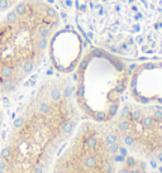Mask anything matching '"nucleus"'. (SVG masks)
Listing matches in <instances>:
<instances>
[{
  "mask_svg": "<svg viewBox=\"0 0 162 173\" xmlns=\"http://www.w3.org/2000/svg\"><path fill=\"white\" fill-rule=\"evenodd\" d=\"M79 120L71 80L63 75L42 80L10 126L0 149V173H48Z\"/></svg>",
  "mask_w": 162,
  "mask_h": 173,
  "instance_id": "1",
  "label": "nucleus"
},
{
  "mask_svg": "<svg viewBox=\"0 0 162 173\" xmlns=\"http://www.w3.org/2000/svg\"><path fill=\"white\" fill-rule=\"evenodd\" d=\"M75 19L95 47L129 60L162 58V0H75Z\"/></svg>",
  "mask_w": 162,
  "mask_h": 173,
  "instance_id": "2",
  "label": "nucleus"
},
{
  "mask_svg": "<svg viewBox=\"0 0 162 173\" xmlns=\"http://www.w3.org/2000/svg\"><path fill=\"white\" fill-rule=\"evenodd\" d=\"M61 24L46 0H19L0 19V95H10L42 63Z\"/></svg>",
  "mask_w": 162,
  "mask_h": 173,
  "instance_id": "3",
  "label": "nucleus"
},
{
  "mask_svg": "<svg viewBox=\"0 0 162 173\" xmlns=\"http://www.w3.org/2000/svg\"><path fill=\"white\" fill-rule=\"evenodd\" d=\"M74 85L77 108L88 120L110 123L122 106L129 72L120 57L95 47L79 63Z\"/></svg>",
  "mask_w": 162,
  "mask_h": 173,
  "instance_id": "4",
  "label": "nucleus"
},
{
  "mask_svg": "<svg viewBox=\"0 0 162 173\" xmlns=\"http://www.w3.org/2000/svg\"><path fill=\"white\" fill-rule=\"evenodd\" d=\"M120 149L109 123L85 120L53 162L51 173H117Z\"/></svg>",
  "mask_w": 162,
  "mask_h": 173,
  "instance_id": "5",
  "label": "nucleus"
},
{
  "mask_svg": "<svg viewBox=\"0 0 162 173\" xmlns=\"http://www.w3.org/2000/svg\"><path fill=\"white\" fill-rule=\"evenodd\" d=\"M120 147L154 164H162V106L127 102L109 123Z\"/></svg>",
  "mask_w": 162,
  "mask_h": 173,
  "instance_id": "6",
  "label": "nucleus"
},
{
  "mask_svg": "<svg viewBox=\"0 0 162 173\" xmlns=\"http://www.w3.org/2000/svg\"><path fill=\"white\" fill-rule=\"evenodd\" d=\"M128 86L136 102L162 106V58L137 65L129 75Z\"/></svg>",
  "mask_w": 162,
  "mask_h": 173,
  "instance_id": "7",
  "label": "nucleus"
},
{
  "mask_svg": "<svg viewBox=\"0 0 162 173\" xmlns=\"http://www.w3.org/2000/svg\"><path fill=\"white\" fill-rule=\"evenodd\" d=\"M52 58L57 67L66 71L74 67L80 53V42L77 37L71 33H66L58 37L57 41L52 38Z\"/></svg>",
  "mask_w": 162,
  "mask_h": 173,
  "instance_id": "8",
  "label": "nucleus"
},
{
  "mask_svg": "<svg viewBox=\"0 0 162 173\" xmlns=\"http://www.w3.org/2000/svg\"><path fill=\"white\" fill-rule=\"evenodd\" d=\"M117 173H162L154 163L137 157L134 154H125L120 157Z\"/></svg>",
  "mask_w": 162,
  "mask_h": 173,
  "instance_id": "9",
  "label": "nucleus"
},
{
  "mask_svg": "<svg viewBox=\"0 0 162 173\" xmlns=\"http://www.w3.org/2000/svg\"><path fill=\"white\" fill-rule=\"evenodd\" d=\"M18 3H19V0H0V13L8 12L13 6H15Z\"/></svg>",
  "mask_w": 162,
  "mask_h": 173,
  "instance_id": "10",
  "label": "nucleus"
},
{
  "mask_svg": "<svg viewBox=\"0 0 162 173\" xmlns=\"http://www.w3.org/2000/svg\"><path fill=\"white\" fill-rule=\"evenodd\" d=\"M3 122H4V111L0 105V134H1V128H3Z\"/></svg>",
  "mask_w": 162,
  "mask_h": 173,
  "instance_id": "11",
  "label": "nucleus"
}]
</instances>
